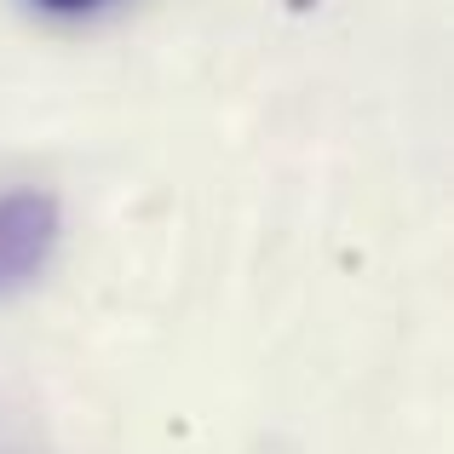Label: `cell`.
I'll list each match as a JSON object with an SVG mask.
<instances>
[{
	"mask_svg": "<svg viewBox=\"0 0 454 454\" xmlns=\"http://www.w3.org/2000/svg\"><path fill=\"white\" fill-rule=\"evenodd\" d=\"M29 6H41V12H58V18H81V12H98L104 0H29Z\"/></svg>",
	"mask_w": 454,
	"mask_h": 454,
	"instance_id": "obj_2",
	"label": "cell"
},
{
	"mask_svg": "<svg viewBox=\"0 0 454 454\" xmlns=\"http://www.w3.org/2000/svg\"><path fill=\"white\" fill-rule=\"evenodd\" d=\"M58 242V201L46 190H12L0 196V294L41 277Z\"/></svg>",
	"mask_w": 454,
	"mask_h": 454,
	"instance_id": "obj_1",
	"label": "cell"
}]
</instances>
